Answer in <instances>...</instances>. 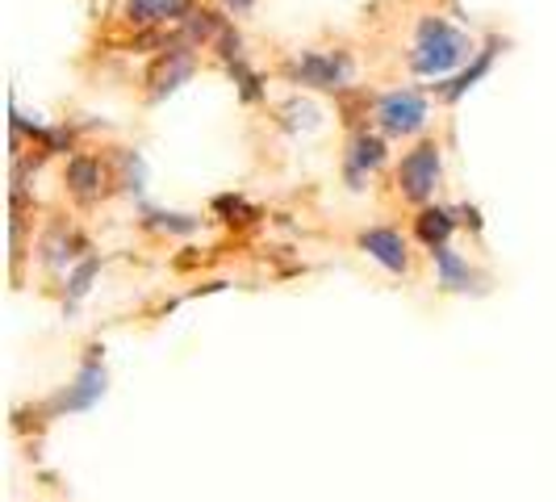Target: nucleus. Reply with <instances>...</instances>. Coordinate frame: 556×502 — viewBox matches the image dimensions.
Masks as SVG:
<instances>
[{
  "mask_svg": "<svg viewBox=\"0 0 556 502\" xmlns=\"http://www.w3.org/2000/svg\"><path fill=\"white\" fill-rule=\"evenodd\" d=\"M473 38L465 29H456L447 17L440 13H422L415 22V34H410V72L422 76V80H447L456 76L469 59H473Z\"/></svg>",
  "mask_w": 556,
  "mask_h": 502,
  "instance_id": "obj_1",
  "label": "nucleus"
},
{
  "mask_svg": "<svg viewBox=\"0 0 556 502\" xmlns=\"http://www.w3.org/2000/svg\"><path fill=\"white\" fill-rule=\"evenodd\" d=\"M440 180H444V147L435 139H418L402 160L393 167V189L402 201L410 205H427L440 193Z\"/></svg>",
  "mask_w": 556,
  "mask_h": 502,
  "instance_id": "obj_2",
  "label": "nucleus"
},
{
  "mask_svg": "<svg viewBox=\"0 0 556 502\" xmlns=\"http://www.w3.org/2000/svg\"><path fill=\"white\" fill-rule=\"evenodd\" d=\"M431 122V105L418 88H390L372 101V126L386 139H418Z\"/></svg>",
  "mask_w": 556,
  "mask_h": 502,
  "instance_id": "obj_3",
  "label": "nucleus"
},
{
  "mask_svg": "<svg viewBox=\"0 0 556 502\" xmlns=\"http://www.w3.org/2000/svg\"><path fill=\"white\" fill-rule=\"evenodd\" d=\"M289 84L302 88H318V92H343L356 80V59L348 51H298L285 63Z\"/></svg>",
  "mask_w": 556,
  "mask_h": 502,
  "instance_id": "obj_4",
  "label": "nucleus"
},
{
  "mask_svg": "<svg viewBox=\"0 0 556 502\" xmlns=\"http://www.w3.org/2000/svg\"><path fill=\"white\" fill-rule=\"evenodd\" d=\"M97 352H105V348H92V356L76 368V377H72V386H63V390L47 402V415L51 418H63V415H80V411H92L101 398H105V386H110V373H105V361L97 356Z\"/></svg>",
  "mask_w": 556,
  "mask_h": 502,
  "instance_id": "obj_5",
  "label": "nucleus"
},
{
  "mask_svg": "<svg viewBox=\"0 0 556 502\" xmlns=\"http://www.w3.org/2000/svg\"><path fill=\"white\" fill-rule=\"evenodd\" d=\"M390 164V139L372 126H361L352 139H348V151H343V180H348V189L352 193H361L364 185L381 172V167Z\"/></svg>",
  "mask_w": 556,
  "mask_h": 502,
  "instance_id": "obj_6",
  "label": "nucleus"
},
{
  "mask_svg": "<svg viewBox=\"0 0 556 502\" xmlns=\"http://www.w3.org/2000/svg\"><path fill=\"white\" fill-rule=\"evenodd\" d=\"M197 72V47H189V42H172V47H164V55L155 59V67H151V76H147V101H164V97H172L176 88L185 80H193Z\"/></svg>",
  "mask_w": 556,
  "mask_h": 502,
  "instance_id": "obj_7",
  "label": "nucleus"
},
{
  "mask_svg": "<svg viewBox=\"0 0 556 502\" xmlns=\"http://www.w3.org/2000/svg\"><path fill=\"white\" fill-rule=\"evenodd\" d=\"M356 248L372 264H381L390 277H410V243H406L402 230H393V226H368V230L356 235Z\"/></svg>",
  "mask_w": 556,
  "mask_h": 502,
  "instance_id": "obj_8",
  "label": "nucleus"
},
{
  "mask_svg": "<svg viewBox=\"0 0 556 502\" xmlns=\"http://www.w3.org/2000/svg\"><path fill=\"white\" fill-rule=\"evenodd\" d=\"M110 167L101 164L97 155H88V151H76V155H67V167H63V189L67 197L76 201V205H97L105 189H110Z\"/></svg>",
  "mask_w": 556,
  "mask_h": 502,
  "instance_id": "obj_9",
  "label": "nucleus"
},
{
  "mask_svg": "<svg viewBox=\"0 0 556 502\" xmlns=\"http://www.w3.org/2000/svg\"><path fill=\"white\" fill-rule=\"evenodd\" d=\"M193 13H197V0H122V22L142 29V34L185 26Z\"/></svg>",
  "mask_w": 556,
  "mask_h": 502,
  "instance_id": "obj_10",
  "label": "nucleus"
},
{
  "mask_svg": "<svg viewBox=\"0 0 556 502\" xmlns=\"http://www.w3.org/2000/svg\"><path fill=\"white\" fill-rule=\"evenodd\" d=\"M431 255V264H435V285L444 289V293H481V285H485V277L477 273L473 264L460 255V251H452V243L447 248H435L427 251Z\"/></svg>",
  "mask_w": 556,
  "mask_h": 502,
  "instance_id": "obj_11",
  "label": "nucleus"
},
{
  "mask_svg": "<svg viewBox=\"0 0 556 502\" xmlns=\"http://www.w3.org/2000/svg\"><path fill=\"white\" fill-rule=\"evenodd\" d=\"M456 226H460V210H447V205L427 201V205H418V214H415V239L427 251L447 248L452 235H456Z\"/></svg>",
  "mask_w": 556,
  "mask_h": 502,
  "instance_id": "obj_12",
  "label": "nucleus"
},
{
  "mask_svg": "<svg viewBox=\"0 0 556 502\" xmlns=\"http://www.w3.org/2000/svg\"><path fill=\"white\" fill-rule=\"evenodd\" d=\"M88 243H84L76 230H67V226H51L47 235H42V243H38V260H42V268H51V273H72V264L80 260Z\"/></svg>",
  "mask_w": 556,
  "mask_h": 502,
  "instance_id": "obj_13",
  "label": "nucleus"
},
{
  "mask_svg": "<svg viewBox=\"0 0 556 502\" xmlns=\"http://www.w3.org/2000/svg\"><path fill=\"white\" fill-rule=\"evenodd\" d=\"M498 51H506V38H494L490 47H481V51H477L473 63H465L456 76H447V84H440L444 105H456V101H460V97H465L477 80H485V76H490V67H494V55H498Z\"/></svg>",
  "mask_w": 556,
  "mask_h": 502,
  "instance_id": "obj_14",
  "label": "nucleus"
},
{
  "mask_svg": "<svg viewBox=\"0 0 556 502\" xmlns=\"http://www.w3.org/2000/svg\"><path fill=\"white\" fill-rule=\"evenodd\" d=\"M147 230H160V235H197L201 230V218L197 214H176V210H151L142 205V218Z\"/></svg>",
  "mask_w": 556,
  "mask_h": 502,
  "instance_id": "obj_15",
  "label": "nucleus"
},
{
  "mask_svg": "<svg viewBox=\"0 0 556 502\" xmlns=\"http://www.w3.org/2000/svg\"><path fill=\"white\" fill-rule=\"evenodd\" d=\"M113 164H117V185H122V193H135L139 197L147 189V164H142L139 151H117L113 155Z\"/></svg>",
  "mask_w": 556,
  "mask_h": 502,
  "instance_id": "obj_16",
  "label": "nucleus"
},
{
  "mask_svg": "<svg viewBox=\"0 0 556 502\" xmlns=\"http://www.w3.org/2000/svg\"><path fill=\"white\" fill-rule=\"evenodd\" d=\"M101 277V255H84L72 264V273H67V293H72V302H80L88 298V289H92V280Z\"/></svg>",
  "mask_w": 556,
  "mask_h": 502,
  "instance_id": "obj_17",
  "label": "nucleus"
},
{
  "mask_svg": "<svg viewBox=\"0 0 556 502\" xmlns=\"http://www.w3.org/2000/svg\"><path fill=\"white\" fill-rule=\"evenodd\" d=\"M226 72H230V80L239 84V97L248 101V105H255V101H264V88H260V76L248 67V59H230L226 63Z\"/></svg>",
  "mask_w": 556,
  "mask_h": 502,
  "instance_id": "obj_18",
  "label": "nucleus"
},
{
  "mask_svg": "<svg viewBox=\"0 0 556 502\" xmlns=\"http://www.w3.org/2000/svg\"><path fill=\"white\" fill-rule=\"evenodd\" d=\"M214 214H223V223H255L260 214H255V205H248L243 197H218L214 201Z\"/></svg>",
  "mask_w": 556,
  "mask_h": 502,
  "instance_id": "obj_19",
  "label": "nucleus"
},
{
  "mask_svg": "<svg viewBox=\"0 0 556 502\" xmlns=\"http://www.w3.org/2000/svg\"><path fill=\"white\" fill-rule=\"evenodd\" d=\"M251 9H255V0H223L226 17H248Z\"/></svg>",
  "mask_w": 556,
  "mask_h": 502,
  "instance_id": "obj_20",
  "label": "nucleus"
}]
</instances>
